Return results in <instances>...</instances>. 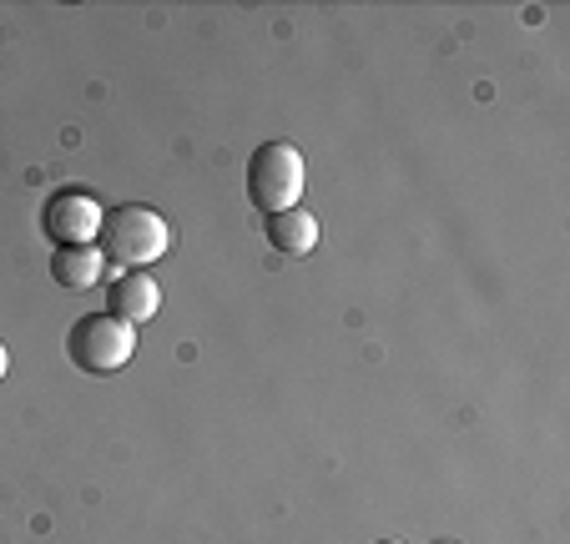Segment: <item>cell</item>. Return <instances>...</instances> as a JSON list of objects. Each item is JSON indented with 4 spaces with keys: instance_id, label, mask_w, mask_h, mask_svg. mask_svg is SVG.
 <instances>
[{
    "instance_id": "cell-1",
    "label": "cell",
    "mask_w": 570,
    "mask_h": 544,
    "mask_svg": "<svg viewBox=\"0 0 570 544\" xmlns=\"http://www.w3.org/2000/svg\"><path fill=\"white\" fill-rule=\"evenodd\" d=\"M97 247L107 263H117L121 273H141L147 263H161L167 247H173V227L157 207H141V202H121L101 217V233Z\"/></svg>"
},
{
    "instance_id": "cell-2",
    "label": "cell",
    "mask_w": 570,
    "mask_h": 544,
    "mask_svg": "<svg viewBox=\"0 0 570 544\" xmlns=\"http://www.w3.org/2000/svg\"><path fill=\"white\" fill-rule=\"evenodd\" d=\"M137 353V328L111 313H87V318H76L71 333H66V358L91 378H111L121 374Z\"/></svg>"
},
{
    "instance_id": "cell-3",
    "label": "cell",
    "mask_w": 570,
    "mask_h": 544,
    "mask_svg": "<svg viewBox=\"0 0 570 544\" xmlns=\"http://www.w3.org/2000/svg\"><path fill=\"white\" fill-rule=\"evenodd\" d=\"M248 197L263 217L288 212L303 197V151L293 141H263L248 157Z\"/></svg>"
},
{
    "instance_id": "cell-4",
    "label": "cell",
    "mask_w": 570,
    "mask_h": 544,
    "mask_svg": "<svg viewBox=\"0 0 570 544\" xmlns=\"http://www.w3.org/2000/svg\"><path fill=\"white\" fill-rule=\"evenodd\" d=\"M101 217L107 212H101V202L91 192L61 187V192H51L41 207V233L51 237L56 247H87V243H97Z\"/></svg>"
},
{
    "instance_id": "cell-5",
    "label": "cell",
    "mask_w": 570,
    "mask_h": 544,
    "mask_svg": "<svg viewBox=\"0 0 570 544\" xmlns=\"http://www.w3.org/2000/svg\"><path fill=\"white\" fill-rule=\"evenodd\" d=\"M107 303H111V318H121V323H147V318H157V308H161V288H157V278L151 273H121L117 283H111V293H107Z\"/></svg>"
},
{
    "instance_id": "cell-6",
    "label": "cell",
    "mask_w": 570,
    "mask_h": 544,
    "mask_svg": "<svg viewBox=\"0 0 570 544\" xmlns=\"http://www.w3.org/2000/svg\"><path fill=\"white\" fill-rule=\"evenodd\" d=\"M101 273H107V257H101L97 243H87V247H56V253H51V278L61 283L66 293L97 288Z\"/></svg>"
},
{
    "instance_id": "cell-7",
    "label": "cell",
    "mask_w": 570,
    "mask_h": 544,
    "mask_svg": "<svg viewBox=\"0 0 570 544\" xmlns=\"http://www.w3.org/2000/svg\"><path fill=\"white\" fill-rule=\"evenodd\" d=\"M263 233H268L273 253H283V257H308L313 247H318V222H313V212H303V207L273 212L268 222H263Z\"/></svg>"
},
{
    "instance_id": "cell-8",
    "label": "cell",
    "mask_w": 570,
    "mask_h": 544,
    "mask_svg": "<svg viewBox=\"0 0 570 544\" xmlns=\"http://www.w3.org/2000/svg\"><path fill=\"white\" fill-rule=\"evenodd\" d=\"M6 374H11V353H6V343H0V384H6Z\"/></svg>"
},
{
    "instance_id": "cell-9",
    "label": "cell",
    "mask_w": 570,
    "mask_h": 544,
    "mask_svg": "<svg viewBox=\"0 0 570 544\" xmlns=\"http://www.w3.org/2000/svg\"><path fill=\"white\" fill-rule=\"evenodd\" d=\"M379 544H399V540H379Z\"/></svg>"
},
{
    "instance_id": "cell-10",
    "label": "cell",
    "mask_w": 570,
    "mask_h": 544,
    "mask_svg": "<svg viewBox=\"0 0 570 544\" xmlns=\"http://www.w3.org/2000/svg\"><path fill=\"white\" fill-rule=\"evenodd\" d=\"M434 544H454V540H434Z\"/></svg>"
}]
</instances>
